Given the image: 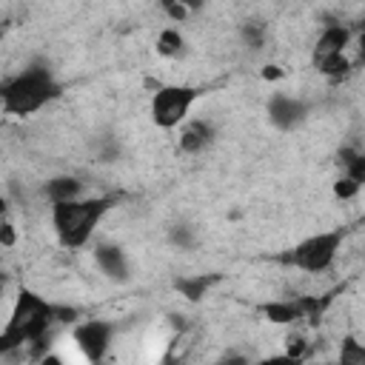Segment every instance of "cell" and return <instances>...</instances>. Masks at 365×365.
Wrapping results in <instances>:
<instances>
[{"label":"cell","mask_w":365,"mask_h":365,"mask_svg":"<svg viewBox=\"0 0 365 365\" xmlns=\"http://www.w3.org/2000/svg\"><path fill=\"white\" fill-rule=\"evenodd\" d=\"M54 322H57L54 305L46 302L40 294L29 291V288H20L17 297H14L9 322L0 331V356L17 351L23 345H31V348L40 351L43 342L48 339V331H51Z\"/></svg>","instance_id":"obj_1"},{"label":"cell","mask_w":365,"mask_h":365,"mask_svg":"<svg viewBox=\"0 0 365 365\" xmlns=\"http://www.w3.org/2000/svg\"><path fill=\"white\" fill-rule=\"evenodd\" d=\"M60 83L48 71V66H29L20 74H14L9 83L0 86V106L11 117H29L40 111L46 103L60 97Z\"/></svg>","instance_id":"obj_2"},{"label":"cell","mask_w":365,"mask_h":365,"mask_svg":"<svg viewBox=\"0 0 365 365\" xmlns=\"http://www.w3.org/2000/svg\"><path fill=\"white\" fill-rule=\"evenodd\" d=\"M111 197H77L68 202H51V225L66 248H80L91 240L100 220L111 211Z\"/></svg>","instance_id":"obj_3"},{"label":"cell","mask_w":365,"mask_h":365,"mask_svg":"<svg viewBox=\"0 0 365 365\" xmlns=\"http://www.w3.org/2000/svg\"><path fill=\"white\" fill-rule=\"evenodd\" d=\"M339 245H342V231L339 228L336 231H319V234L297 242L294 248H288L277 259L285 262V265H294L299 271H308V274H322L336 259Z\"/></svg>","instance_id":"obj_4"},{"label":"cell","mask_w":365,"mask_h":365,"mask_svg":"<svg viewBox=\"0 0 365 365\" xmlns=\"http://www.w3.org/2000/svg\"><path fill=\"white\" fill-rule=\"evenodd\" d=\"M202 88L197 86H163L151 97V120L157 128H177L185 123L191 106L200 100Z\"/></svg>","instance_id":"obj_5"},{"label":"cell","mask_w":365,"mask_h":365,"mask_svg":"<svg viewBox=\"0 0 365 365\" xmlns=\"http://www.w3.org/2000/svg\"><path fill=\"white\" fill-rule=\"evenodd\" d=\"M348 43H351V31L345 29V26H328L322 34H319V40H317V46H314V54H311V60H314V66L325 74V77H331V80H342L345 74H348V57H345V48H348Z\"/></svg>","instance_id":"obj_6"},{"label":"cell","mask_w":365,"mask_h":365,"mask_svg":"<svg viewBox=\"0 0 365 365\" xmlns=\"http://www.w3.org/2000/svg\"><path fill=\"white\" fill-rule=\"evenodd\" d=\"M111 339H114V322L108 319H86L71 331V342L77 345L80 356L88 362H103L111 348Z\"/></svg>","instance_id":"obj_7"},{"label":"cell","mask_w":365,"mask_h":365,"mask_svg":"<svg viewBox=\"0 0 365 365\" xmlns=\"http://www.w3.org/2000/svg\"><path fill=\"white\" fill-rule=\"evenodd\" d=\"M308 114V106L297 97H288V94H274L268 100V120L274 123V128L279 131H291L297 128Z\"/></svg>","instance_id":"obj_8"},{"label":"cell","mask_w":365,"mask_h":365,"mask_svg":"<svg viewBox=\"0 0 365 365\" xmlns=\"http://www.w3.org/2000/svg\"><path fill=\"white\" fill-rule=\"evenodd\" d=\"M94 262L97 268L111 279V282H128L131 279V268H128V257L120 245L111 242H100L94 245Z\"/></svg>","instance_id":"obj_9"},{"label":"cell","mask_w":365,"mask_h":365,"mask_svg":"<svg viewBox=\"0 0 365 365\" xmlns=\"http://www.w3.org/2000/svg\"><path fill=\"white\" fill-rule=\"evenodd\" d=\"M180 125H182V131H180L177 145H180L182 154H200V151H205L211 145V140H214V125L211 123L188 120V123H180Z\"/></svg>","instance_id":"obj_10"},{"label":"cell","mask_w":365,"mask_h":365,"mask_svg":"<svg viewBox=\"0 0 365 365\" xmlns=\"http://www.w3.org/2000/svg\"><path fill=\"white\" fill-rule=\"evenodd\" d=\"M43 194H46L48 202H68V200L83 197V182L71 174H60V177H51L43 185Z\"/></svg>","instance_id":"obj_11"},{"label":"cell","mask_w":365,"mask_h":365,"mask_svg":"<svg viewBox=\"0 0 365 365\" xmlns=\"http://www.w3.org/2000/svg\"><path fill=\"white\" fill-rule=\"evenodd\" d=\"M259 311L265 314L268 322H277V325H291L297 319H305L299 299H274V302H265Z\"/></svg>","instance_id":"obj_12"},{"label":"cell","mask_w":365,"mask_h":365,"mask_svg":"<svg viewBox=\"0 0 365 365\" xmlns=\"http://www.w3.org/2000/svg\"><path fill=\"white\" fill-rule=\"evenodd\" d=\"M217 279H220L217 274H194V277H180V279H174V291H177V294H182L188 302H200V299H205L208 288H211Z\"/></svg>","instance_id":"obj_13"},{"label":"cell","mask_w":365,"mask_h":365,"mask_svg":"<svg viewBox=\"0 0 365 365\" xmlns=\"http://www.w3.org/2000/svg\"><path fill=\"white\" fill-rule=\"evenodd\" d=\"M265 34H268V29H265L262 20H245L242 29H240V37H242L245 48H251V51H259L265 46Z\"/></svg>","instance_id":"obj_14"},{"label":"cell","mask_w":365,"mask_h":365,"mask_svg":"<svg viewBox=\"0 0 365 365\" xmlns=\"http://www.w3.org/2000/svg\"><path fill=\"white\" fill-rule=\"evenodd\" d=\"M339 163H342V168H345V174H348L351 180L365 182V157H362L359 151L342 148V151H339Z\"/></svg>","instance_id":"obj_15"},{"label":"cell","mask_w":365,"mask_h":365,"mask_svg":"<svg viewBox=\"0 0 365 365\" xmlns=\"http://www.w3.org/2000/svg\"><path fill=\"white\" fill-rule=\"evenodd\" d=\"M182 34L177 31V29H163L160 31V37H157V51L163 54V57H177V54H182Z\"/></svg>","instance_id":"obj_16"},{"label":"cell","mask_w":365,"mask_h":365,"mask_svg":"<svg viewBox=\"0 0 365 365\" xmlns=\"http://www.w3.org/2000/svg\"><path fill=\"white\" fill-rule=\"evenodd\" d=\"M168 240H171V245H177V248H182V251H191V248L197 245V234H194V228L185 225V222L171 225V228H168Z\"/></svg>","instance_id":"obj_17"},{"label":"cell","mask_w":365,"mask_h":365,"mask_svg":"<svg viewBox=\"0 0 365 365\" xmlns=\"http://www.w3.org/2000/svg\"><path fill=\"white\" fill-rule=\"evenodd\" d=\"M305 354H308V339L299 331L288 334V339H285V356L288 359H305Z\"/></svg>","instance_id":"obj_18"},{"label":"cell","mask_w":365,"mask_h":365,"mask_svg":"<svg viewBox=\"0 0 365 365\" xmlns=\"http://www.w3.org/2000/svg\"><path fill=\"white\" fill-rule=\"evenodd\" d=\"M339 359H342V365H362L365 362V348L356 339H345Z\"/></svg>","instance_id":"obj_19"},{"label":"cell","mask_w":365,"mask_h":365,"mask_svg":"<svg viewBox=\"0 0 365 365\" xmlns=\"http://www.w3.org/2000/svg\"><path fill=\"white\" fill-rule=\"evenodd\" d=\"M359 188H362V182L351 180L348 174H342V177L334 182V194H336L339 200H351V197H356V194H359Z\"/></svg>","instance_id":"obj_20"},{"label":"cell","mask_w":365,"mask_h":365,"mask_svg":"<svg viewBox=\"0 0 365 365\" xmlns=\"http://www.w3.org/2000/svg\"><path fill=\"white\" fill-rule=\"evenodd\" d=\"M160 6H163V11H165L171 20H185V14H188V9H185L180 0H160Z\"/></svg>","instance_id":"obj_21"},{"label":"cell","mask_w":365,"mask_h":365,"mask_svg":"<svg viewBox=\"0 0 365 365\" xmlns=\"http://www.w3.org/2000/svg\"><path fill=\"white\" fill-rule=\"evenodd\" d=\"M0 245H14V225H9L6 220L0 222Z\"/></svg>","instance_id":"obj_22"},{"label":"cell","mask_w":365,"mask_h":365,"mask_svg":"<svg viewBox=\"0 0 365 365\" xmlns=\"http://www.w3.org/2000/svg\"><path fill=\"white\" fill-rule=\"evenodd\" d=\"M180 3H182L188 11H197V9H202V3H205V0H180Z\"/></svg>","instance_id":"obj_23"},{"label":"cell","mask_w":365,"mask_h":365,"mask_svg":"<svg viewBox=\"0 0 365 365\" xmlns=\"http://www.w3.org/2000/svg\"><path fill=\"white\" fill-rule=\"evenodd\" d=\"M262 74H265V77H268V80H271V77H282V71H279V68H277V66H268V68H265V71H262Z\"/></svg>","instance_id":"obj_24"},{"label":"cell","mask_w":365,"mask_h":365,"mask_svg":"<svg viewBox=\"0 0 365 365\" xmlns=\"http://www.w3.org/2000/svg\"><path fill=\"white\" fill-rule=\"evenodd\" d=\"M6 214H9V202H6L3 197H0V222L6 220Z\"/></svg>","instance_id":"obj_25"},{"label":"cell","mask_w":365,"mask_h":365,"mask_svg":"<svg viewBox=\"0 0 365 365\" xmlns=\"http://www.w3.org/2000/svg\"><path fill=\"white\" fill-rule=\"evenodd\" d=\"M0 279H3V274H0Z\"/></svg>","instance_id":"obj_26"}]
</instances>
